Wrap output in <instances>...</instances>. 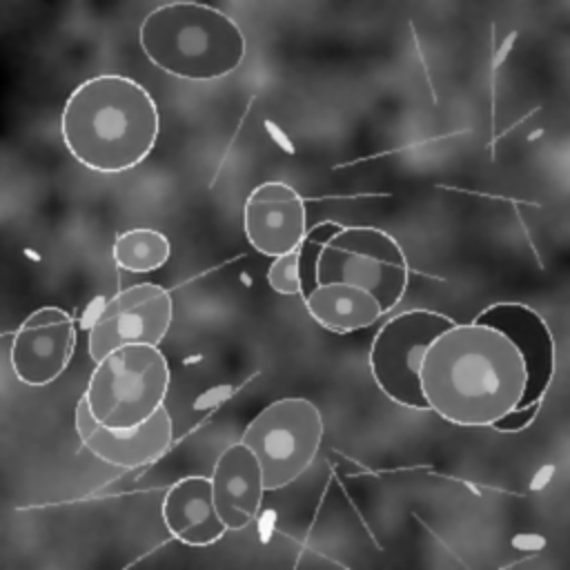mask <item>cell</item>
Listing matches in <instances>:
<instances>
[{
  "label": "cell",
  "mask_w": 570,
  "mask_h": 570,
  "mask_svg": "<svg viewBox=\"0 0 570 570\" xmlns=\"http://www.w3.org/2000/svg\"><path fill=\"white\" fill-rule=\"evenodd\" d=\"M169 390V363L156 345H125L100 358L85 399L107 428H134L154 416Z\"/></svg>",
  "instance_id": "5"
},
{
  "label": "cell",
  "mask_w": 570,
  "mask_h": 570,
  "mask_svg": "<svg viewBox=\"0 0 570 570\" xmlns=\"http://www.w3.org/2000/svg\"><path fill=\"white\" fill-rule=\"evenodd\" d=\"M267 283L274 292L283 296H301V278H298V249L274 258L267 269Z\"/></svg>",
  "instance_id": "16"
},
{
  "label": "cell",
  "mask_w": 570,
  "mask_h": 570,
  "mask_svg": "<svg viewBox=\"0 0 570 570\" xmlns=\"http://www.w3.org/2000/svg\"><path fill=\"white\" fill-rule=\"evenodd\" d=\"M303 305L321 327L336 334L365 330L385 314L370 292L341 283L316 285L303 296Z\"/></svg>",
  "instance_id": "14"
},
{
  "label": "cell",
  "mask_w": 570,
  "mask_h": 570,
  "mask_svg": "<svg viewBox=\"0 0 570 570\" xmlns=\"http://www.w3.org/2000/svg\"><path fill=\"white\" fill-rule=\"evenodd\" d=\"M73 421L87 452L109 465L125 470H136L154 463L169 450L174 439L171 416L165 405L140 425L107 428L94 419L87 399L80 396Z\"/></svg>",
  "instance_id": "10"
},
{
  "label": "cell",
  "mask_w": 570,
  "mask_h": 570,
  "mask_svg": "<svg viewBox=\"0 0 570 570\" xmlns=\"http://www.w3.org/2000/svg\"><path fill=\"white\" fill-rule=\"evenodd\" d=\"M209 479L214 505L227 530L247 528L256 519L267 492L256 454L240 441L227 445L216 459Z\"/></svg>",
  "instance_id": "12"
},
{
  "label": "cell",
  "mask_w": 570,
  "mask_h": 570,
  "mask_svg": "<svg viewBox=\"0 0 570 570\" xmlns=\"http://www.w3.org/2000/svg\"><path fill=\"white\" fill-rule=\"evenodd\" d=\"M147 60L183 80H218L236 71L247 42L234 18L203 2H169L149 11L138 27Z\"/></svg>",
  "instance_id": "4"
},
{
  "label": "cell",
  "mask_w": 570,
  "mask_h": 570,
  "mask_svg": "<svg viewBox=\"0 0 570 570\" xmlns=\"http://www.w3.org/2000/svg\"><path fill=\"white\" fill-rule=\"evenodd\" d=\"M554 336L525 303H492L439 334L421 363L428 407L459 428L521 432L554 376Z\"/></svg>",
  "instance_id": "1"
},
{
  "label": "cell",
  "mask_w": 570,
  "mask_h": 570,
  "mask_svg": "<svg viewBox=\"0 0 570 570\" xmlns=\"http://www.w3.org/2000/svg\"><path fill=\"white\" fill-rule=\"evenodd\" d=\"M60 134L82 167L122 174L151 154L160 134V111L154 96L134 78L98 73L69 94Z\"/></svg>",
  "instance_id": "2"
},
{
  "label": "cell",
  "mask_w": 570,
  "mask_h": 570,
  "mask_svg": "<svg viewBox=\"0 0 570 570\" xmlns=\"http://www.w3.org/2000/svg\"><path fill=\"white\" fill-rule=\"evenodd\" d=\"M163 521L169 534L191 548H205L225 537L227 525L214 505L212 479L183 476L163 499Z\"/></svg>",
  "instance_id": "13"
},
{
  "label": "cell",
  "mask_w": 570,
  "mask_h": 570,
  "mask_svg": "<svg viewBox=\"0 0 570 570\" xmlns=\"http://www.w3.org/2000/svg\"><path fill=\"white\" fill-rule=\"evenodd\" d=\"M76 350V325L69 312L45 305L31 312L11 336L9 361L20 383L42 387L53 383Z\"/></svg>",
  "instance_id": "9"
},
{
  "label": "cell",
  "mask_w": 570,
  "mask_h": 570,
  "mask_svg": "<svg viewBox=\"0 0 570 570\" xmlns=\"http://www.w3.org/2000/svg\"><path fill=\"white\" fill-rule=\"evenodd\" d=\"M301 298L316 285L341 283L370 292L390 312L401 303L410 265L401 243L370 225L325 220L314 225L298 245Z\"/></svg>",
  "instance_id": "3"
},
{
  "label": "cell",
  "mask_w": 570,
  "mask_h": 570,
  "mask_svg": "<svg viewBox=\"0 0 570 570\" xmlns=\"http://www.w3.org/2000/svg\"><path fill=\"white\" fill-rule=\"evenodd\" d=\"M247 243L263 256H285L303 243L307 216L303 196L283 180H267L252 189L243 207Z\"/></svg>",
  "instance_id": "11"
},
{
  "label": "cell",
  "mask_w": 570,
  "mask_h": 570,
  "mask_svg": "<svg viewBox=\"0 0 570 570\" xmlns=\"http://www.w3.org/2000/svg\"><path fill=\"white\" fill-rule=\"evenodd\" d=\"M456 321L434 309H407L392 316L370 345V372L379 390L410 410H430L421 387V363L439 334Z\"/></svg>",
  "instance_id": "7"
},
{
  "label": "cell",
  "mask_w": 570,
  "mask_h": 570,
  "mask_svg": "<svg viewBox=\"0 0 570 570\" xmlns=\"http://www.w3.org/2000/svg\"><path fill=\"white\" fill-rule=\"evenodd\" d=\"M174 318L171 294L156 283L131 285L107 298L89 327V356L98 363L125 345H160Z\"/></svg>",
  "instance_id": "8"
},
{
  "label": "cell",
  "mask_w": 570,
  "mask_h": 570,
  "mask_svg": "<svg viewBox=\"0 0 570 570\" xmlns=\"http://www.w3.org/2000/svg\"><path fill=\"white\" fill-rule=\"evenodd\" d=\"M323 414L303 396H287L263 407L245 428V443L258 459L265 490L294 483L316 459L323 443Z\"/></svg>",
  "instance_id": "6"
},
{
  "label": "cell",
  "mask_w": 570,
  "mask_h": 570,
  "mask_svg": "<svg viewBox=\"0 0 570 570\" xmlns=\"http://www.w3.org/2000/svg\"><path fill=\"white\" fill-rule=\"evenodd\" d=\"M114 263L134 274L154 272L169 261L171 245L167 236L151 227H134L116 236L114 240Z\"/></svg>",
  "instance_id": "15"
}]
</instances>
